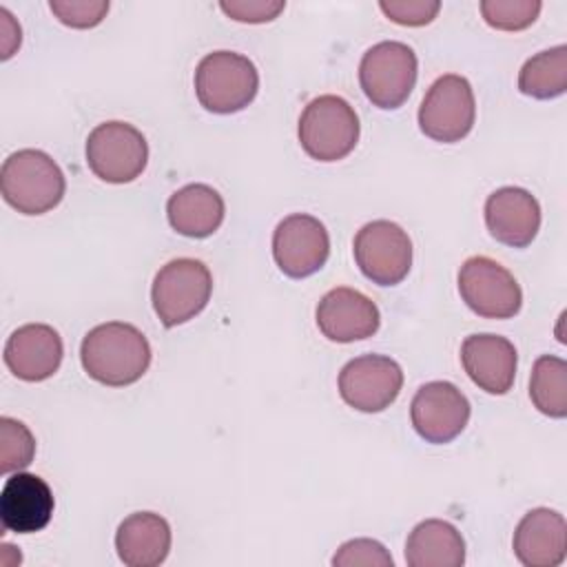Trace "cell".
Here are the masks:
<instances>
[{"mask_svg":"<svg viewBox=\"0 0 567 567\" xmlns=\"http://www.w3.org/2000/svg\"><path fill=\"white\" fill-rule=\"evenodd\" d=\"M64 190V173L44 151L20 148L2 162V199L22 215L49 213L62 202Z\"/></svg>","mask_w":567,"mask_h":567,"instance_id":"obj_2","label":"cell"},{"mask_svg":"<svg viewBox=\"0 0 567 567\" xmlns=\"http://www.w3.org/2000/svg\"><path fill=\"white\" fill-rule=\"evenodd\" d=\"M458 292L465 306L485 319H512L523 306V290L514 275L489 257L463 261Z\"/></svg>","mask_w":567,"mask_h":567,"instance_id":"obj_10","label":"cell"},{"mask_svg":"<svg viewBox=\"0 0 567 567\" xmlns=\"http://www.w3.org/2000/svg\"><path fill=\"white\" fill-rule=\"evenodd\" d=\"M2 357L13 377L38 383L58 372L64 357L62 337L47 323H24L7 339Z\"/></svg>","mask_w":567,"mask_h":567,"instance_id":"obj_15","label":"cell"},{"mask_svg":"<svg viewBox=\"0 0 567 567\" xmlns=\"http://www.w3.org/2000/svg\"><path fill=\"white\" fill-rule=\"evenodd\" d=\"M416 73V53L405 42L383 40L363 53L359 84L374 106L392 111L410 97Z\"/></svg>","mask_w":567,"mask_h":567,"instance_id":"obj_6","label":"cell"},{"mask_svg":"<svg viewBox=\"0 0 567 567\" xmlns=\"http://www.w3.org/2000/svg\"><path fill=\"white\" fill-rule=\"evenodd\" d=\"M317 326L321 334L337 343L368 339L379 330L381 315L377 303L354 288H332L317 303Z\"/></svg>","mask_w":567,"mask_h":567,"instance_id":"obj_14","label":"cell"},{"mask_svg":"<svg viewBox=\"0 0 567 567\" xmlns=\"http://www.w3.org/2000/svg\"><path fill=\"white\" fill-rule=\"evenodd\" d=\"M567 523L549 507L529 509L514 532V556L525 567H558L565 560Z\"/></svg>","mask_w":567,"mask_h":567,"instance_id":"obj_19","label":"cell"},{"mask_svg":"<svg viewBox=\"0 0 567 567\" xmlns=\"http://www.w3.org/2000/svg\"><path fill=\"white\" fill-rule=\"evenodd\" d=\"M538 0H483V20L498 31H523L532 27L540 13Z\"/></svg>","mask_w":567,"mask_h":567,"instance_id":"obj_26","label":"cell"},{"mask_svg":"<svg viewBox=\"0 0 567 567\" xmlns=\"http://www.w3.org/2000/svg\"><path fill=\"white\" fill-rule=\"evenodd\" d=\"M86 164L106 184H128L148 164L146 137L128 122H102L86 137Z\"/></svg>","mask_w":567,"mask_h":567,"instance_id":"obj_7","label":"cell"},{"mask_svg":"<svg viewBox=\"0 0 567 567\" xmlns=\"http://www.w3.org/2000/svg\"><path fill=\"white\" fill-rule=\"evenodd\" d=\"M219 9L235 22L264 24L275 20L284 9V0H221Z\"/></svg>","mask_w":567,"mask_h":567,"instance_id":"obj_30","label":"cell"},{"mask_svg":"<svg viewBox=\"0 0 567 567\" xmlns=\"http://www.w3.org/2000/svg\"><path fill=\"white\" fill-rule=\"evenodd\" d=\"M334 567H392L390 551L374 538L346 540L332 556Z\"/></svg>","mask_w":567,"mask_h":567,"instance_id":"obj_27","label":"cell"},{"mask_svg":"<svg viewBox=\"0 0 567 567\" xmlns=\"http://www.w3.org/2000/svg\"><path fill=\"white\" fill-rule=\"evenodd\" d=\"M352 252L359 270L377 286H396L412 268V241L408 233L390 219L365 224L354 235Z\"/></svg>","mask_w":567,"mask_h":567,"instance_id":"obj_9","label":"cell"},{"mask_svg":"<svg viewBox=\"0 0 567 567\" xmlns=\"http://www.w3.org/2000/svg\"><path fill=\"white\" fill-rule=\"evenodd\" d=\"M226 204L208 184H186L166 202V217L175 233L193 239L210 237L224 221Z\"/></svg>","mask_w":567,"mask_h":567,"instance_id":"obj_21","label":"cell"},{"mask_svg":"<svg viewBox=\"0 0 567 567\" xmlns=\"http://www.w3.org/2000/svg\"><path fill=\"white\" fill-rule=\"evenodd\" d=\"M489 235L512 248L529 246L540 228V204L520 186L496 188L485 202Z\"/></svg>","mask_w":567,"mask_h":567,"instance_id":"obj_16","label":"cell"},{"mask_svg":"<svg viewBox=\"0 0 567 567\" xmlns=\"http://www.w3.org/2000/svg\"><path fill=\"white\" fill-rule=\"evenodd\" d=\"M84 372L109 388H124L144 377L151 365V343L131 323L109 321L91 328L80 346Z\"/></svg>","mask_w":567,"mask_h":567,"instance_id":"obj_1","label":"cell"},{"mask_svg":"<svg viewBox=\"0 0 567 567\" xmlns=\"http://www.w3.org/2000/svg\"><path fill=\"white\" fill-rule=\"evenodd\" d=\"M383 16L401 27H425L441 11L439 0H381Z\"/></svg>","mask_w":567,"mask_h":567,"instance_id":"obj_29","label":"cell"},{"mask_svg":"<svg viewBox=\"0 0 567 567\" xmlns=\"http://www.w3.org/2000/svg\"><path fill=\"white\" fill-rule=\"evenodd\" d=\"M257 91L259 73L241 53L213 51L195 69V95L210 113H237L255 100Z\"/></svg>","mask_w":567,"mask_h":567,"instance_id":"obj_3","label":"cell"},{"mask_svg":"<svg viewBox=\"0 0 567 567\" xmlns=\"http://www.w3.org/2000/svg\"><path fill=\"white\" fill-rule=\"evenodd\" d=\"M35 439L31 430L11 416H0V472L11 474L31 465Z\"/></svg>","mask_w":567,"mask_h":567,"instance_id":"obj_25","label":"cell"},{"mask_svg":"<svg viewBox=\"0 0 567 567\" xmlns=\"http://www.w3.org/2000/svg\"><path fill=\"white\" fill-rule=\"evenodd\" d=\"M330 255L326 226L306 213L284 217L272 233V257L290 279H303L323 268Z\"/></svg>","mask_w":567,"mask_h":567,"instance_id":"obj_12","label":"cell"},{"mask_svg":"<svg viewBox=\"0 0 567 567\" xmlns=\"http://www.w3.org/2000/svg\"><path fill=\"white\" fill-rule=\"evenodd\" d=\"M518 91L534 100H551L567 91V47L540 51L525 60L518 73Z\"/></svg>","mask_w":567,"mask_h":567,"instance_id":"obj_23","label":"cell"},{"mask_svg":"<svg viewBox=\"0 0 567 567\" xmlns=\"http://www.w3.org/2000/svg\"><path fill=\"white\" fill-rule=\"evenodd\" d=\"M403 388L401 365L385 354H361L339 372L341 399L359 412H383Z\"/></svg>","mask_w":567,"mask_h":567,"instance_id":"obj_11","label":"cell"},{"mask_svg":"<svg viewBox=\"0 0 567 567\" xmlns=\"http://www.w3.org/2000/svg\"><path fill=\"white\" fill-rule=\"evenodd\" d=\"M529 399L538 412L551 419L567 416V361L543 354L532 365Z\"/></svg>","mask_w":567,"mask_h":567,"instance_id":"obj_24","label":"cell"},{"mask_svg":"<svg viewBox=\"0 0 567 567\" xmlns=\"http://www.w3.org/2000/svg\"><path fill=\"white\" fill-rule=\"evenodd\" d=\"M0 31H2V60L11 58L13 51L20 47V24L13 20V16L0 7Z\"/></svg>","mask_w":567,"mask_h":567,"instance_id":"obj_31","label":"cell"},{"mask_svg":"<svg viewBox=\"0 0 567 567\" xmlns=\"http://www.w3.org/2000/svg\"><path fill=\"white\" fill-rule=\"evenodd\" d=\"M171 525L155 512L126 516L115 532V549L126 567H157L171 551Z\"/></svg>","mask_w":567,"mask_h":567,"instance_id":"obj_20","label":"cell"},{"mask_svg":"<svg viewBox=\"0 0 567 567\" xmlns=\"http://www.w3.org/2000/svg\"><path fill=\"white\" fill-rule=\"evenodd\" d=\"M359 131L354 109L330 93L310 100L297 126L301 148L317 162H337L350 155L359 142Z\"/></svg>","mask_w":567,"mask_h":567,"instance_id":"obj_4","label":"cell"},{"mask_svg":"<svg viewBox=\"0 0 567 567\" xmlns=\"http://www.w3.org/2000/svg\"><path fill=\"white\" fill-rule=\"evenodd\" d=\"M213 292V277L204 261L179 257L164 264L151 288V301L157 319L166 328L182 326L199 315Z\"/></svg>","mask_w":567,"mask_h":567,"instance_id":"obj_5","label":"cell"},{"mask_svg":"<svg viewBox=\"0 0 567 567\" xmlns=\"http://www.w3.org/2000/svg\"><path fill=\"white\" fill-rule=\"evenodd\" d=\"M53 492L38 474L13 472L0 492V523L16 534H33L53 516Z\"/></svg>","mask_w":567,"mask_h":567,"instance_id":"obj_17","label":"cell"},{"mask_svg":"<svg viewBox=\"0 0 567 567\" xmlns=\"http://www.w3.org/2000/svg\"><path fill=\"white\" fill-rule=\"evenodd\" d=\"M461 363L467 377L487 394H507L514 385L518 354L509 339L498 334H470L461 343Z\"/></svg>","mask_w":567,"mask_h":567,"instance_id":"obj_18","label":"cell"},{"mask_svg":"<svg viewBox=\"0 0 567 567\" xmlns=\"http://www.w3.org/2000/svg\"><path fill=\"white\" fill-rule=\"evenodd\" d=\"M410 419L423 441L443 445L465 430L470 421V401L454 383L430 381L416 390L410 405Z\"/></svg>","mask_w":567,"mask_h":567,"instance_id":"obj_13","label":"cell"},{"mask_svg":"<svg viewBox=\"0 0 567 567\" xmlns=\"http://www.w3.org/2000/svg\"><path fill=\"white\" fill-rule=\"evenodd\" d=\"M405 563L408 567H461L465 540L447 520H421L405 540Z\"/></svg>","mask_w":567,"mask_h":567,"instance_id":"obj_22","label":"cell"},{"mask_svg":"<svg viewBox=\"0 0 567 567\" xmlns=\"http://www.w3.org/2000/svg\"><path fill=\"white\" fill-rule=\"evenodd\" d=\"M476 102L472 84L456 73H445L432 82L421 106L419 128L434 142H461L474 126Z\"/></svg>","mask_w":567,"mask_h":567,"instance_id":"obj_8","label":"cell"},{"mask_svg":"<svg viewBox=\"0 0 567 567\" xmlns=\"http://www.w3.org/2000/svg\"><path fill=\"white\" fill-rule=\"evenodd\" d=\"M51 13L71 29H93L109 13V0H51Z\"/></svg>","mask_w":567,"mask_h":567,"instance_id":"obj_28","label":"cell"}]
</instances>
